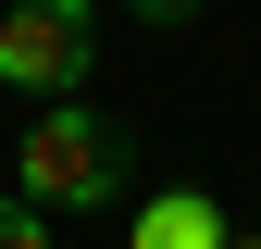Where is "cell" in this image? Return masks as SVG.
Segmentation results:
<instances>
[{
	"mask_svg": "<svg viewBox=\"0 0 261 249\" xmlns=\"http://www.w3.org/2000/svg\"><path fill=\"white\" fill-rule=\"evenodd\" d=\"M87 62H100V0H13L0 13V87L13 100H75Z\"/></svg>",
	"mask_w": 261,
	"mask_h": 249,
	"instance_id": "7a4b0ae2",
	"label": "cell"
},
{
	"mask_svg": "<svg viewBox=\"0 0 261 249\" xmlns=\"http://www.w3.org/2000/svg\"><path fill=\"white\" fill-rule=\"evenodd\" d=\"M0 249H50V212L25 200V187H13V200H0Z\"/></svg>",
	"mask_w": 261,
	"mask_h": 249,
	"instance_id": "277c9868",
	"label": "cell"
},
{
	"mask_svg": "<svg viewBox=\"0 0 261 249\" xmlns=\"http://www.w3.org/2000/svg\"><path fill=\"white\" fill-rule=\"evenodd\" d=\"M124 175H137V150H124V124L100 100H38V124H25V150H13V187L38 212H112Z\"/></svg>",
	"mask_w": 261,
	"mask_h": 249,
	"instance_id": "6da1fadb",
	"label": "cell"
},
{
	"mask_svg": "<svg viewBox=\"0 0 261 249\" xmlns=\"http://www.w3.org/2000/svg\"><path fill=\"white\" fill-rule=\"evenodd\" d=\"M224 249H261V237H224Z\"/></svg>",
	"mask_w": 261,
	"mask_h": 249,
	"instance_id": "8992f818",
	"label": "cell"
},
{
	"mask_svg": "<svg viewBox=\"0 0 261 249\" xmlns=\"http://www.w3.org/2000/svg\"><path fill=\"white\" fill-rule=\"evenodd\" d=\"M124 13H137V25H187L199 0H124Z\"/></svg>",
	"mask_w": 261,
	"mask_h": 249,
	"instance_id": "5b68a950",
	"label": "cell"
},
{
	"mask_svg": "<svg viewBox=\"0 0 261 249\" xmlns=\"http://www.w3.org/2000/svg\"><path fill=\"white\" fill-rule=\"evenodd\" d=\"M237 225H224L212 187H162V200H137V225H124V249H224Z\"/></svg>",
	"mask_w": 261,
	"mask_h": 249,
	"instance_id": "3957f363",
	"label": "cell"
}]
</instances>
